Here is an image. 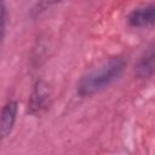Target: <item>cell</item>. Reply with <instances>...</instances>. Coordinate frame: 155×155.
<instances>
[{"label": "cell", "instance_id": "obj_1", "mask_svg": "<svg viewBox=\"0 0 155 155\" xmlns=\"http://www.w3.org/2000/svg\"><path fill=\"white\" fill-rule=\"evenodd\" d=\"M126 65L127 62L122 56L108 58L80 78L76 84V93L85 98L103 91L121 76Z\"/></svg>", "mask_w": 155, "mask_h": 155}, {"label": "cell", "instance_id": "obj_2", "mask_svg": "<svg viewBox=\"0 0 155 155\" xmlns=\"http://www.w3.org/2000/svg\"><path fill=\"white\" fill-rule=\"evenodd\" d=\"M51 104V88L50 85L44 81L39 80L33 86L31 93L29 96L27 111L30 115H41L50 108Z\"/></svg>", "mask_w": 155, "mask_h": 155}, {"label": "cell", "instance_id": "obj_3", "mask_svg": "<svg viewBox=\"0 0 155 155\" xmlns=\"http://www.w3.org/2000/svg\"><path fill=\"white\" fill-rule=\"evenodd\" d=\"M127 23L133 28H148L154 25L155 21V5L153 2L137 6L127 15Z\"/></svg>", "mask_w": 155, "mask_h": 155}, {"label": "cell", "instance_id": "obj_4", "mask_svg": "<svg viewBox=\"0 0 155 155\" xmlns=\"http://www.w3.org/2000/svg\"><path fill=\"white\" fill-rule=\"evenodd\" d=\"M18 115V103L17 101H7L0 109V140L7 138L16 125Z\"/></svg>", "mask_w": 155, "mask_h": 155}, {"label": "cell", "instance_id": "obj_5", "mask_svg": "<svg viewBox=\"0 0 155 155\" xmlns=\"http://www.w3.org/2000/svg\"><path fill=\"white\" fill-rule=\"evenodd\" d=\"M154 58H155V48H154V44H150L148 48L142 53L134 67V75L137 76V79L147 80L153 76Z\"/></svg>", "mask_w": 155, "mask_h": 155}]
</instances>
